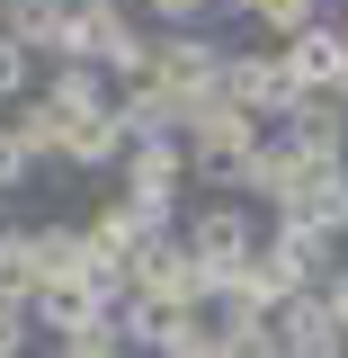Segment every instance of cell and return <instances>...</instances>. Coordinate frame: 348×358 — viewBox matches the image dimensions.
I'll list each match as a JSON object with an SVG mask.
<instances>
[{
  "label": "cell",
  "mask_w": 348,
  "mask_h": 358,
  "mask_svg": "<svg viewBox=\"0 0 348 358\" xmlns=\"http://www.w3.org/2000/svg\"><path fill=\"white\" fill-rule=\"evenodd\" d=\"M18 179H36V162H27V143H18V134L0 126V197H9Z\"/></svg>",
  "instance_id": "603a6c76"
},
{
  "label": "cell",
  "mask_w": 348,
  "mask_h": 358,
  "mask_svg": "<svg viewBox=\"0 0 348 358\" xmlns=\"http://www.w3.org/2000/svg\"><path fill=\"white\" fill-rule=\"evenodd\" d=\"M268 322H277V350H286V358H331V350H348V331H340V313L321 305V287L286 296Z\"/></svg>",
  "instance_id": "8fae6325"
},
{
  "label": "cell",
  "mask_w": 348,
  "mask_h": 358,
  "mask_svg": "<svg viewBox=\"0 0 348 358\" xmlns=\"http://www.w3.org/2000/svg\"><path fill=\"white\" fill-rule=\"evenodd\" d=\"M27 331H36V322H27V305H0V358L27 350Z\"/></svg>",
  "instance_id": "cb8c5ba5"
},
{
  "label": "cell",
  "mask_w": 348,
  "mask_h": 358,
  "mask_svg": "<svg viewBox=\"0 0 348 358\" xmlns=\"http://www.w3.org/2000/svg\"><path fill=\"white\" fill-rule=\"evenodd\" d=\"M268 233H321V242H340L348 233V162H312V179L268 215Z\"/></svg>",
  "instance_id": "52a82bcc"
},
{
  "label": "cell",
  "mask_w": 348,
  "mask_h": 358,
  "mask_svg": "<svg viewBox=\"0 0 348 358\" xmlns=\"http://www.w3.org/2000/svg\"><path fill=\"white\" fill-rule=\"evenodd\" d=\"M152 81H170L188 108H197V99H215V90H223V45L206 36V27H179V36L152 45Z\"/></svg>",
  "instance_id": "9c48e42d"
},
{
  "label": "cell",
  "mask_w": 348,
  "mask_h": 358,
  "mask_svg": "<svg viewBox=\"0 0 348 358\" xmlns=\"http://www.w3.org/2000/svg\"><path fill=\"white\" fill-rule=\"evenodd\" d=\"M0 99H36V54L18 36H0Z\"/></svg>",
  "instance_id": "7402d4cb"
},
{
  "label": "cell",
  "mask_w": 348,
  "mask_h": 358,
  "mask_svg": "<svg viewBox=\"0 0 348 358\" xmlns=\"http://www.w3.org/2000/svg\"><path fill=\"white\" fill-rule=\"evenodd\" d=\"M223 9H250V0H223Z\"/></svg>",
  "instance_id": "4316f807"
},
{
  "label": "cell",
  "mask_w": 348,
  "mask_h": 358,
  "mask_svg": "<svg viewBox=\"0 0 348 358\" xmlns=\"http://www.w3.org/2000/svg\"><path fill=\"white\" fill-rule=\"evenodd\" d=\"M188 179H197V162H188L179 134H134L126 162H116V197H170V206H179Z\"/></svg>",
  "instance_id": "ba28073f"
},
{
  "label": "cell",
  "mask_w": 348,
  "mask_h": 358,
  "mask_svg": "<svg viewBox=\"0 0 348 358\" xmlns=\"http://www.w3.org/2000/svg\"><path fill=\"white\" fill-rule=\"evenodd\" d=\"M152 358H223V331H215V313H206V305L170 313V331H161V350H152Z\"/></svg>",
  "instance_id": "d6986e66"
},
{
  "label": "cell",
  "mask_w": 348,
  "mask_h": 358,
  "mask_svg": "<svg viewBox=\"0 0 348 358\" xmlns=\"http://www.w3.org/2000/svg\"><path fill=\"white\" fill-rule=\"evenodd\" d=\"M152 27H134V9H72V27H63V63H98L107 81H134V72H152Z\"/></svg>",
  "instance_id": "3957f363"
},
{
  "label": "cell",
  "mask_w": 348,
  "mask_h": 358,
  "mask_svg": "<svg viewBox=\"0 0 348 358\" xmlns=\"http://www.w3.org/2000/svg\"><path fill=\"white\" fill-rule=\"evenodd\" d=\"M36 99L72 126V117H107V108H116V81H107L98 63H54V72L36 81Z\"/></svg>",
  "instance_id": "4fadbf2b"
},
{
  "label": "cell",
  "mask_w": 348,
  "mask_h": 358,
  "mask_svg": "<svg viewBox=\"0 0 348 358\" xmlns=\"http://www.w3.org/2000/svg\"><path fill=\"white\" fill-rule=\"evenodd\" d=\"M340 27H348V0H340Z\"/></svg>",
  "instance_id": "83f0119b"
},
{
  "label": "cell",
  "mask_w": 348,
  "mask_h": 358,
  "mask_svg": "<svg viewBox=\"0 0 348 358\" xmlns=\"http://www.w3.org/2000/svg\"><path fill=\"white\" fill-rule=\"evenodd\" d=\"M9 134L27 143V162H36V171H63V117H54L45 99H18V117H9Z\"/></svg>",
  "instance_id": "e0dca14e"
},
{
  "label": "cell",
  "mask_w": 348,
  "mask_h": 358,
  "mask_svg": "<svg viewBox=\"0 0 348 358\" xmlns=\"http://www.w3.org/2000/svg\"><path fill=\"white\" fill-rule=\"evenodd\" d=\"M215 9H223V0H143V18H152L161 36H179V27H206Z\"/></svg>",
  "instance_id": "44dd1931"
},
{
  "label": "cell",
  "mask_w": 348,
  "mask_h": 358,
  "mask_svg": "<svg viewBox=\"0 0 348 358\" xmlns=\"http://www.w3.org/2000/svg\"><path fill=\"white\" fill-rule=\"evenodd\" d=\"M223 99H232V108H250L259 126H286L304 90L286 81V63H277V45H250V54H223Z\"/></svg>",
  "instance_id": "8992f818"
},
{
  "label": "cell",
  "mask_w": 348,
  "mask_h": 358,
  "mask_svg": "<svg viewBox=\"0 0 348 358\" xmlns=\"http://www.w3.org/2000/svg\"><path fill=\"white\" fill-rule=\"evenodd\" d=\"M304 179H312V152H304L286 126H277V134H259V143H250V162L232 171V188H223V197H250L259 215H277V206H286Z\"/></svg>",
  "instance_id": "277c9868"
},
{
  "label": "cell",
  "mask_w": 348,
  "mask_h": 358,
  "mask_svg": "<svg viewBox=\"0 0 348 358\" xmlns=\"http://www.w3.org/2000/svg\"><path fill=\"white\" fill-rule=\"evenodd\" d=\"M331 358H348V350H331Z\"/></svg>",
  "instance_id": "f1b7e54d"
},
{
  "label": "cell",
  "mask_w": 348,
  "mask_h": 358,
  "mask_svg": "<svg viewBox=\"0 0 348 358\" xmlns=\"http://www.w3.org/2000/svg\"><path fill=\"white\" fill-rule=\"evenodd\" d=\"M321 305L340 313V331H348V260H340V268H331V278H321Z\"/></svg>",
  "instance_id": "d4e9b609"
},
{
  "label": "cell",
  "mask_w": 348,
  "mask_h": 358,
  "mask_svg": "<svg viewBox=\"0 0 348 358\" xmlns=\"http://www.w3.org/2000/svg\"><path fill=\"white\" fill-rule=\"evenodd\" d=\"M116 126L126 134H188V99L170 81H152V72H134V81H116Z\"/></svg>",
  "instance_id": "7c38bea8"
},
{
  "label": "cell",
  "mask_w": 348,
  "mask_h": 358,
  "mask_svg": "<svg viewBox=\"0 0 348 358\" xmlns=\"http://www.w3.org/2000/svg\"><path fill=\"white\" fill-rule=\"evenodd\" d=\"M126 143L134 134L116 126V108H107V117H72V126H63V171H116Z\"/></svg>",
  "instance_id": "2e32d148"
},
{
  "label": "cell",
  "mask_w": 348,
  "mask_h": 358,
  "mask_svg": "<svg viewBox=\"0 0 348 358\" xmlns=\"http://www.w3.org/2000/svg\"><path fill=\"white\" fill-rule=\"evenodd\" d=\"M286 134L304 143L312 162H348V99H340V90H312V99H295Z\"/></svg>",
  "instance_id": "5bb4252c"
},
{
  "label": "cell",
  "mask_w": 348,
  "mask_h": 358,
  "mask_svg": "<svg viewBox=\"0 0 348 358\" xmlns=\"http://www.w3.org/2000/svg\"><path fill=\"white\" fill-rule=\"evenodd\" d=\"M259 117H250V108H232V99H197V108H188V134H179V143H188V162H197V179H206V188H232V171H241V162H250V143H259Z\"/></svg>",
  "instance_id": "7a4b0ae2"
},
{
  "label": "cell",
  "mask_w": 348,
  "mask_h": 358,
  "mask_svg": "<svg viewBox=\"0 0 348 358\" xmlns=\"http://www.w3.org/2000/svg\"><path fill=\"white\" fill-rule=\"evenodd\" d=\"M241 18H250L268 45H286V36H304V27H321V0H250Z\"/></svg>",
  "instance_id": "ffe728a7"
},
{
  "label": "cell",
  "mask_w": 348,
  "mask_h": 358,
  "mask_svg": "<svg viewBox=\"0 0 348 358\" xmlns=\"http://www.w3.org/2000/svg\"><path fill=\"white\" fill-rule=\"evenodd\" d=\"M72 9H81V0H0V36H18L36 63H45V54L63 63V27H72Z\"/></svg>",
  "instance_id": "9a60e30c"
},
{
  "label": "cell",
  "mask_w": 348,
  "mask_h": 358,
  "mask_svg": "<svg viewBox=\"0 0 348 358\" xmlns=\"http://www.w3.org/2000/svg\"><path fill=\"white\" fill-rule=\"evenodd\" d=\"M0 305H36V242H27V224H0Z\"/></svg>",
  "instance_id": "ac0fdd59"
},
{
  "label": "cell",
  "mask_w": 348,
  "mask_h": 358,
  "mask_svg": "<svg viewBox=\"0 0 348 358\" xmlns=\"http://www.w3.org/2000/svg\"><path fill=\"white\" fill-rule=\"evenodd\" d=\"M179 242L197 251V278H206V305H223V296L241 287V268H250V251L268 242V215L250 206V197H206L197 215L179 224Z\"/></svg>",
  "instance_id": "6da1fadb"
},
{
  "label": "cell",
  "mask_w": 348,
  "mask_h": 358,
  "mask_svg": "<svg viewBox=\"0 0 348 358\" xmlns=\"http://www.w3.org/2000/svg\"><path fill=\"white\" fill-rule=\"evenodd\" d=\"M126 296H143V305H170V313H188V305H206V278H197V251L188 242H143L126 260Z\"/></svg>",
  "instance_id": "5b68a950"
},
{
  "label": "cell",
  "mask_w": 348,
  "mask_h": 358,
  "mask_svg": "<svg viewBox=\"0 0 348 358\" xmlns=\"http://www.w3.org/2000/svg\"><path fill=\"white\" fill-rule=\"evenodd\" d=\"M54 358H134V350H126V341H63Z\"/></svg>",
  "instance_id": "484cf974"
},
{
  "label": "cell",
  "mask_w": 348,
  "mask_h": 358,
  "mask_svg": "<svg viewBox=\"0 0 348 358\" xmlns=\"http://www.w3.org/2000/svg\"><path fill=\"white\" fill-rule=\"evenodd\" d=\"M277 63H286V81L304 90V99H312V90H340V81H348V27H340V18H321V27H304V36L277 45Z\"/></svg>",
  "instance_id": "30bf717a"
}]
</instances>
